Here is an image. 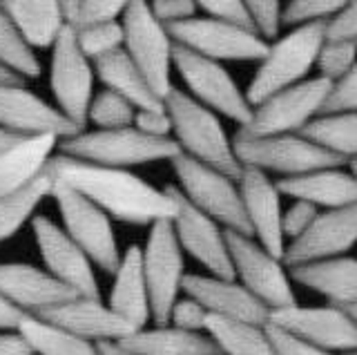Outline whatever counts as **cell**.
Returning a JSON list of instances; mask_svg holds the SVG:
<instances>
[{
    "label": "cell",
    "instance_id": "obj_4",
    "mask_svg": "<svg viewBox=\"0 0 357 355\" xmlns=\"http://www.w3.org/2000/svg\"><path fill=\"white\" fill-rule=\"evenodd\" d=\"M59 150L65 157L119 170L152 161H174L178 154H183L174 139H152L141 135L137 128L81 132L63 139Z\"/></svg>",
    "mask_w": 357,
    "mask_h": 355
},
{
    "label": "cell",
    "instance_id": "obj_20",
    "mask_svg": "<svg viewBox=\"0 0 357 355\" xmlns=\"http://www.w3.org/2000/svg\"><path fill=\"white\" fill-rule=\"evenodd\" d=\"M239 192L243 202V213L248 219L252 237H257V243L266 248L273 257L284 262L286 252V239L282 232V195H279L275 181L271 176L243 168V174L239 179Z\"/></svg>",
    "mask_w": 357,
    "mask_h": 355
},
{
    "label": "cell",
    "instance_id": "obj_52",
    "mask_svg": "<svg viewBox=\"0 0 357 355\" xmlns=\"http://www.w3.org/2000/svg\"><path fill=\"white\" fill-rule=\"evenodd\" d=\"M96 347H98L100 355H137L128 349H123L119 342H100V344H96Z\"/></svg>",
    "mask_w": 357,
    "mask_h": 355
},
{
    "label": "cell",
    "instance_id": "obj_26",
    "mask_svg": "<svg viewBox=\"0 0 357 355\" xmlns=\"http://www.w3.org/2000/svg\"><path fill=\"white\" fill-rule=\"evenodd\" d=\"M59 143L56 137H27L0 154V199L25 190L45 174Z\"/></svg>",
    "mask_w": 357,
    "mask_h": 355
},
{
    "label": "cell",
    "instance_id": "obj_46",
    "mask_svg": "<svg viewBox=\"0 0 357 355\" xmlns=\"http://www.w3.org/2000/svg\"><path fill=\"white\" fill-rule=\"evenodd\" d=\"M150 9L161 25L170 27L183 23V20L197 18L199 3H195V0H154V3H150Z\"/></svg>",
    "mask_w": 357,
    "mask_h": 355
},
{
    "label": "cell",
    "instance_id": "obj_22",
    "mask_svg": "<svg viewBox=\"0 0 357 355\" xmlns=\"http://www.w3.org/2000/svg\"><path fill=\"white\" fill-rule=\"evenodd\" d=\"M183 293L197 299L210 315L248 322L257 326H266L271 319V310L237 280H221V277L212 275H185Z\"/></svg>",
    "mask_w": 357,
    "mask_h": 355
},
{
    "label": "cell",
    "instance_id": "obj_3",
    "mask_svg": "<svg viewBox=\"0 0 357 355\" xmlns=\"http://www.w3.org/2000/svg\"><path fill=\"white\" fill-rule=\"evenodd\" d=\"M324 43H326V23L295 27L286 36L277 38L259 63L245 92L250 107L255 109L277 92L304 83L308 72L317 65Z\"/></svg>",
    "mask_w": 357,
    "mask_h": 355
},
{
    "label": "cell",
    "instance_id": "obj_21",
    "mask_svg": "<svg viewBox=\"0 0 357 355\" xmlns=\"http://www.w3.org/2000/svg\"><path fill=\"white\" fill-rule=\"evenodd\" d=\"M33 315L43 322H50L54 326L70 331L74 335L92 344L123 342L126 338L137 333V328H134L130 322L116 315L114 310L100 302V299H92V297H76L72 302L38 310V313H33Z\"/></svg>",
    "mask_w": 357,
    "mask_h": 355
},
{
    "label": "cell",
    "instance_id": "obj_27",
    "mask_svg": "<svg viewBox=\"0 0 357 355\" xmlns=\"http://www.w3.org/2000/svg\"><path fill=\"white\" fill-rule=\"evenodd\" d=\"M290 280L324 295L333 306L357 304V259L335 257L290 269Z\"/></svg>",
    "mask_w": 357,
    "mask_h": 355
},
{
    "label": "cell",
    "instance_id": "obj_2",
    "mask_svg": "<svg viewBox=\"0 0 357 355\" xmlns=\"http://www.w3.org/2000/svg\"><path fill=\"white\" fill-rule=\"evenodd\" d=\"M163 103L172 119L174 141L181 152L239 183L243 165L234 154L232 139L226 135L219 116L178 87L163 98Z\"/></svg>",
    "mask_w": 357,
    "mask_h": 355
},
{
    "label": "cell",
    "instance_id": "obj_17",
    "mask_svg": "<svg viewBox=\"0 0 357 355\" xmlns=\"http://www.w3.org/2000/svg\"><path fill=\"white\" fill-rule=\"evenodd\" d=\"M31 228L38 243L40 257L45 266H47V273L56 277L61 284L70 286L76 295L100 299V288L94 275V264L72 241V237L45 215L33 217Z\"/></svg>",
    "mask_w": 357,
    "mask_h": 355
},
{
    "label": "cell",
    "instance_id": "obj_53",
    "mask_svg": "<svg viewBox=\"0 0 357 355\" xmlns=\"http://www.w3.org/2000/svg\"><path fill=\"white\" fill-rule=\"evenodd\" d=\"M22 139H27V137H20V135H14V132H9L5 128H0V154H3L5 150H9L11 146H16V143H20Z\"/></svg>",
    "mask_w": 357,
    "mask_h": 355
},
{
    "label": "cell",
    "instance_id": "obj_32",
    "mask_svg": "<svg viewBox=\"0 0 357 355\" xmlns=\"http://www.w3.org/2000/svg\"><path fill=\"white\" fill-rule=\"evenodd\" d=\"M18 333L31 347L33 355H100L98 347L61 326L43 322L36 315H27L18 326Z\"/></svg>",
    "mask_w": 357,
    "mask_h": 355
},
{
    "label": "cell",
    "instance_id": "obj_56",
    "mask_svg": "<svg viewBox=\"0 0 357 355\" xmlns=\"http://www.w3.org/2000/svg\"><path fill=\"white\" fill-rule=\"evenodd\" d=\"M344 310H346V313H349V315L357 322V304H355V306H346Z\"/></svg>",
    "mask_w": 357,
    "mask_h": 355
},
{
    "label": "cell",
    "instance_id": "obj_11",
    "mask_svg": "<svg viewBox=\"0 0 357 355\" xmlns=\"http://www.w3.org/2000/svg\"><path fill=\"white\" fill-rule=\"evenodd\" d=\"M174 68L181 74L195 101L206 105L215 114L237 121L239 128L250 123L252 107L248 98L221 63L199 56L181 45H174Z\"/></svg>",
    "mask_w": 357,
    "mask_h": 355
},
{
    "label": "cell",
    "instance_id": "obj_16",
    "mask_svg": "<svg viewBox=\"0 0 357 355\" xmlns=\"http://www.w3.org/2000/svg\"><path fill=\"white\" fill-rule=\"evenodd\" d=\"M165 190L176 204V215L172 226L176 232L178 246H181L190 257H195L212 277L221 280H234V266L228 252L226 230H221L215 219L201 213L188 199L181 195L176 186H165Z\"/></svg>",
    "mask_w": 357,
    "mask_h": 355
},
{
    "label": "cell",
    "instance_id": "obj_9",
    "mask_svg": "<svg viewBox=\"0 0 357 355\" xmlns=\"http://www.w3.org/2000/svg\"><path fill=\"white\" fill-rule=\"evenodd\" d=\"M50 197L56 202L63 219V230L72 237V241L100 271L114 275L121 264V250L112 219L89 199L61 181H54Z\"/></svg>",
    "mask_w": 357,
    "mask_h": 355
},
{
    "label": "cell",
    "instance_id": "obj_12",
    "mask_svg": "<svg viewBox=\"0 0 357 355\" xmlns=\"http://www.w3.org/2000/svg\"><path fill=\"white\" fill-rule=\"evenodd\" d=\"M226 243L234 266V280H239V284L248 288L271 313L297 304L290 275L282 259L273 257L257 239L232 230H226Z\"/></svg>",
    "mask_w": 357,
    "mask_h": 355
},
{
    "label": "cell",
    "instance_id": "obj_35",
    "mask_svg": "<svg viewBox=\"0 0 357 355\" xmlns=\"http://www.w3.org/2000/svg\"><path fill=\"white\" fill-rule=\"evenodd\" d=\"M0 65L20 76L22 81L38 79L43 72L36 54L20 36V31L3 9H0Z\"/></svg>",
    "mask_w": 357,
    "mask_h": 355
},
{
    "label": "cell",
    "instance_id": "obj_42",
    "mask_svg": "<svg viewBox=\"0 0 357 355\" xmlns=\"http://www.w3.org/2000/svg\"><path fill=\"white\" fill-rule=\"evenodd\" d=\"M248 9L255 25V34L266 43L275 40L279 36V29L284 27V5L277 3V0H248Z\"/></svg>",
    "mask_w": 357,
    "mask_h": 355
},
{
    "label": "cell",
    "instance_id": "obj_15",
    "mask_svg": "<svg viewBox=\"0 0 357 355\" xmlns=\"http://www.w3.org/2000/svg\"><path fill=\"white\" fill-rule=\"evenodd\" d=\"M268 324L328 353L357 351V322L342 306H288L273 310Z\"/></svg>",
    "mask_w": 357,
    "mask_h": 355
},
{
    "label": "cell",
    "instance_id": "obj_44",
    "mask_svg": "<svg viewBox=\"0 0 357 355\" xmlns=\"http://www.w3.org/2000/svg\"><path fill=\"white\" fill-rule=\"evenodd\" d=\"M208 310L201 306L192 297H178L176 304L172 306L170 322L174 328H181L188 333H206V322H208Z\"/></svg>",
    "mask_w": 357,
    "mask_h": 355
},
{
    "label": "cell",
    "instance_id": "obj_10",
    "mask_svg": "<svg viewBox=\"0 0 357 355\" xmlns=\"http://www.w3.org/2000/svg\"><path fill=\"white\" fill-rule=\"evenodd\" d=\"M143 273L150 293L152 319L156 326H167L185 280L183 248L178 246L172 221H156L150 226L148 241L143 246Z\"/></svg>",
    "mask_w": 357,
    "mask_h": 355
},
{
    "label": "cell",
    "instance_id": "obj_40",
    "mask_svg": "<svg viewBox=\"0 0 357 355\" xmlns=\"http://www.w3.org/2000/svg\"><path fill=\"white\" fill-rule=\"evenodd\" d=\"M357 63V43L346 40H326L317 56V65L321 79L337 83L344 79Z\"/></svg>",
    "mask_w": 357,
    "mask_h": 355
},
{
    "label": "cell",
    "instance_id": "obj_55",
    "mask_svg": "<svg viewBox=\"0 0 357 355\" xmlns=\"http://www.w3.org/2000/svg\"><path fill=\"white\" fill-rule=\"evenodd\" d=\"M349 172H351V176L357 181V159H351L349 161Z\"/></svg>",
    "mask_w": 357,
    "mask_h": 355
},
{
    "label": "cell",
    "instance_id": "obj_38",
    "mask_svg": "<svg viewBox=\"0 0 357 355\" xmlns=\"http://www.w3.org/2000/svg\"><path fill=\"white\" fill-rule=\"evenodd\" d=\"M76 40L85 56L96 63L98 59H105L109 54L126 47V31H123V23L116 20V23H105L76 31Z\"/></svg>",
    "mask_w": 357,
    "mask_h": 355
},
{
    "label": "cell",
    "instance_id": "obj_31",
    "mask_svg": "<svg viewBox=\"0 0 357 355\" xmlns=\"http://www.w3.org/2000/svg\"><path fill=\"white\" fill-rule=\"evenodd\" d=\"M206 335L217 344L221 355H277L266 326L248 322L208 315Z\"/></svg>",
    "mask_w": 357,
    "mask_h": 355
},
{
    "label": "cell",
    "instance_id": "obj_5",
    "mask_svg": "<svg viewBox=\"0 0 357 355\" xmlns=\"http://www.w3.org/2000/svg\"><path fill=\"white\" fill-rule=\"evenodd\" d=\"M172 170L178 179L176 188L195 208L215 219L223 230L252 237L237 181L210 165L195 161L188 154H178L172 161Z\"/></svg>",
    "mask_w": 357,
    "mask_h": 355
},
{
    "label": "cell",
    "instance_id": "obj_14",
    "mask_svg": "<svg viewBox=\"0 0 357 355\" xmlns=\"http://www.w3.org/2000/svg\"><path fill=\"white\" fill-rule=\"evenodd\" d=\"M174 45H181L199 56L210 61H264L268 50L266 40L257 34L243 31L237 27H230L226 23H219L215 18L197 16L165 27Z\"/></svg>",
    "mask_w": 357,
    "mask_h": 355
},
{
    "label": "cell",
    "instance_id": "obj_49",
    "mask_svg": "<svg viewBox=\"0 0 357 355\" xmlns=\"http://www.w3.org/2000/svg\"><path fill=\"white\" fill-rule=\"evenodd\" d=\"M326 40L357 43V3H346L342 12L328 20Z\"/></svg>",
    "mask_w": 357,
    "mask_h": 355
},
{
    "label": "cell",
    "instance_id": "obj_50",
    "mask_svg": "<svg viewBox=\"0 0 357 355\" xmlns=\"http://www.w3.org/2000/svg\"><path fill=\"white\" fill-rule=\"evenodd\" d=\"M0 355H33L18 331H0Z\"/></svg>",
    "mask_w": 357,
    "mask_h": 355
},
{
    "label": "cell",
    "instance_id": "obj_19",
    "mask_svg": "<svg viewBox=\"0 0 357 355\" xmlns=\"http://www.w3.org/2000/svg\"><path fill=\"white\" fill-rule=\"evenodd\" d=\"M0 128L20 137H56L59 141L83 132L25 85H0Z\"/></svg>",
    "mask_w": 357,
    "mask_h": 355
},
{
    "label": "cell",
    "instance_id": "obj_51",
    "mask_svg": "<svg viewBox=\"0 0 357 355\" xmlns=\"http://www.w3.org/2000/svg\"><path fill=\"white\" fill-rule=\"evenodd\" d=\"M29 313L25 310L16 308L11 302L0 295V331H18V326L22 324V319H25Z\"/></svg>",
    "mask_w": 357,
    "mask_h": 355
},
{
    "label": "cell",
    "instance_id": "obj_18",
    "mask_svg": "<svg viewBox=\"0 0 357 355\" xmlns=\"http://www.w3.org/2000/svg\"><path fill=\"white\" fill-rule=\"evenodd\" d=\"M357 243V204L321 210L312 224L299 239L290 241L284 252V264L288 269L312 262L344 257Z\"/></svg>",
    "mask_w": 357,
    "mask_h": 355
},
{
    "label": "cell",
    "instance_id": "obj_43",
    "mask_svg": "<svg viewBox=\"0 0 357 355\" xmlns=\"http://www.w3.org/2000/svg\"><path fill=\"white\" fill-rule=\"evenodd\" d=\"M344 112H357V63L355 68L340 79L337 83H333V90L326 98L321 114H344Z\"/></svg>",
    "mask_w": 357,
    "mask_h": 355
},
{
    "label": "cell",
    "instance_id": "obj_54",
    "mask_svg": "<svg viewBox=\"0 0 357 355\" xmlns=\"http://www.w3.org/2000/svg\"><path fill=\"white\" fill-rule=\"evenodd\" d=\"M27 81H22L20 76H16L14 72H9L7 68L0 65V85H25Z\"/></svg>",
    "mask_w": 357,
    "mask_h": 355
},
{
    "label": "cell",
    "instance_id": "obj_13",
    "mask_svg": "<svg viewBox=\"0 0 357 355\" xmlns=\"http://www.w3.org/2000/svg\"><path fill=\"white\" fill-rule=\"evenodd\" d=\"M94 65L78 47L76 31L65 27L52 47L50 85L56 98V107L85 130L89 105L94 101Z\"/></svg>",
    "mask_w": 357,
    "mask_h": 355
},
{
    "label": "cell",
    "instance_id": "obj_1",
    "mask_svg": "<svg viewBox=\"0 0 357 355\" xmlns=\"http://www.w3.org/2000/svg\"><path fill=\"white\" fill-rule=\"evenodd\" d=\"M45 172L54 181L70 186L89 199L109 219L134 226H152L156 221H172L176 215V204L165 188L159 190L130 170L105 168L56 154Z\"/></svg>",
    "mask_w": 357,
    "mask_h": 355
},
{
    "label": "cell",
    "instance_id": "obj_23",
    "mask_svg": "<svg viewBox=\"0 0 357 355\" xmlns=\"http://www.w3.org/2000/svg\"><path fill=\"white\" fill-rule=\"evenodd\" d=\"M0 295L20 310H38L59 306L81 297L70 286L61 284L47 271L36 269L31 264L7 262L0 264Z\"/></svg>",
    "mask_w": 357,
    "mask_h": 355
},
{
    "label": "cell",
    "instance_id": "obj_24",
    "mask_svg": "<svg viewBox=\"0 0 357 355\" xmlns=\"http://www.w3.org/2000/svg\"><path fill=\"white\" fill-rule=\"evenodd\" d=\"M107 306L126 322L141 331L152 319L150 293L143 273V248L130 246L121 255L119 271L114 273V284L107 297Z\"/></svg>",
    "mask_w": 357,
    "mask_h": 355
},
{
    "label": "cell",
    "instance_id": "obj_45",
    "mask_svg": "<svg viewBox=\"0 0 357 355\" xmlns=\"http://www.w3.org/2000/svg\"><path fill=\"white\" fill-rule=\"evenodd\" d=\"M321 213L319 208H315L312 204H306V202H295L290 206L284 217H282V232H284V239L288 237L290 241L299 239L304 232L315 224L317 215Z\"/></svg>",
    "mask_w": 357,
    "mask_h": 355
},
{
    "label": "cell",
    "instance_id": "obj_33",
    "mask_svg": "<svg viewBox=\"0 0 357 355\" xmlns=\"http://www.w3.org/2000/svg\"><path fill=\"white\" fill-rule=\"evenodd\" d=\"M299 135L328 150L335 157L346 161L357 159V112L317 116Z\"/></svg>",
    "mask_w": 357,
    "mask_h": 355
},
{
    "label": "cell",
    "instance_id": "obj_30",
    "mask_svg": "<svg viewBox=\"0 0 357 355\" xmlns=\"http://www.w3.org/2000/svg\"><path fill=\"white\" fill-rule=\"evenodd\" d=\"M119 344L137 355H221L206 333H188L174 326L141 328Z\"/></svg>",
    "mask_w": 357,
    "mask_h": 355
},
{
    "label": "cell",
    "instance_id": "obj_28",
    "mask_svg": "<svg viewBox=\"0 0 357 355\" xmlns=\"http://www.w3.org/2000/svg\"><path fill=\"white\" fill-rule=\"evenodd\" d=\"M0 9L11 18L31 50L54 47L67 27L63 5L56 0H7L0 3Z\"/></svg>",
    "mask_w": 357,
    "mask_h": 355
},
{
    "label": "cell",
    "instance_id": "obj_36",
    "mask_svg": "<svg viewBox=\"0 0 357 355\" xmlns=\"http://www.w3.org/2000/svg\"><path fill=\"white\" fill-rule=\"evenodd\" d=\"M61 5L65 25L74 31L116 23L119 16L123 18L128 7V3H123V0H65Z\"/></svg>",
    "mask_w": 357,
    "mask_h": 355
},
{
    "label": "cell",
    "instance_id": "obj_29",
    "mask_svg": "<svg viewBox=\"0 0 357 355\" xmlns=\"http://www.w3.org/2000/svg\"><path fill=\"white\" fill-rule=\"evenodd\" d=\"M94 72L98 76V81L109 92L123 96L137 109H165L163 98L152 90L150 83L145 81L141 70L132 63L126 50H119L105 59H98L94 63Z\"/></svg>",
    "mask_w": 357,
    "mask_h": 355
},
{
    "label": "cell",
    "instance_id": "obj_25",
    "mask_svg": "<svg viewBox=\"0 0 357 355\" xmlns=\"http://www.w3.org/2000/svg\"><path fill=\"white\" fill-rule=\"evenodd\" d=\"M279 195L293 197L295 202H306L315 208L337 210L357 204V181L351 172L342 168L317 170L301 176H290V179L275 181Z\"/></svg>",
    "mask_w": 357,
    "mask_h": 355
},
{
    "label": "cell",
    "instance_id": "obj_57",
    "mask_svg": "<svg viewBox=\"0 0 357 355\" xmlns=\"http://www.w3.org/2000/svg\"><path fill=\"white\" fill-rule=\"evenodd\" d=\"M346 355H357V351H353V353H346Z\"/></svg>",
    "mask_w": 357,
    "mask_h": 355
},
{
    "label": "cell",
    "instance_id": "obj_47",
    "mask_svg": "<svg viewBox=\"0 0 357 355\" xmlns=\"http://www.w3.org/2000/svg\"><path fill=\"white\" fill-rule=\"evenodd\" d=\"M266 333H268V338H271L277 355H335V353L312 347V344L290 335V333L277 328L273 324H266Z\"/></svg>",
    "mask_w": 357,
    "mask_h": 355
},
{
    "label": "cell",
    "instance_id": "obj_48",
    "mask_svg": "<svg viewBox=\"0 0 357 355\" xmlns=\"http://www.w3.org/2000/svg\"><path fill=\"white\" fill-rule=\"evenodd\" d=\"M134 128L141 135L152 139H170L172 135V119L167 109H139L134 119Z\"/></svg>",
    "mask_w": 357,
    "mask_h": 355
},
{
    "label": "cell",
    "instance_id": "obj_37",
    "mask_svg": "<svg viewBox=\"0 0 357 355\" xmlns=\"http://www.w3.org/2000/svg\"><path fill=\"white\" fill-rule=\"evenodd\" d=\"M137 112L139 109L132 103H128L123 96L103 90L94 96L92 105H89L87 121H92L98 130H123V128H134Z\"/></svg>",
    "mask_w": 357,
    "mask_h": 355
},
{
    "label": "cell",
    "instance_id": "obj_41",
    "mask_svg": "<svg viewBox=\"0 0 357 355\" xmlns=\"http://www.w3.org/2000/svg\"><path fill=\"white\" fill-rule=\"evenodd\" d=\"M199 9L208 18H215L219 23H226L230 27L255 34L250 9L248 3H243V0H204V3H199Z\"/></svg>",
    "mask_w": 357,
    "mask_h": 355
},
{
    "label": "cell",
    "instance_id": "obj_7",
    "mask_svg": "<svg viewBox=\"0 0 357 355\" xmlns=\"http://www.w3.org/2000/svg\"><path fill=\"white\" fill-rule=\"evenodd\" d=\"M333 90V83L321 79H306L304 83L288 87L284 92L266 98L252 109L248 126L239 128L234 135L243 139H266L282 135H299L319 114Z\"/></svg>",
    "mask_w": 357,
    "mask_h": 355
},
{
    "label": "cell",
    "instance_id": "obj_8",
    "mask_svg": "<svg viewBox=\"0 0 357 355\" xmlns=\"http://www.w3.org/2000/svg\"><path fill=\"white\" fill-rule=\"evenodd\" d=\"M123 31H126V50L132 63L141 70L152 90L165 98L174 90V40L167 34L165 25L154 18L150 3L132 0L123 14Z\"/></svg>",
    "mask_w": 357,
    "mask_h": 355
},
{
    "label": "cell",
    "instance_id": "obj_34",
    "mask_svg": "<svg viewBox=\"0 0 357 355\" xmlns=\"http://www.w3.org/2000/svg\"><path fill=\"white\" fill-rule=\"evenodd\" d=\"M52 176L45 172L36 181H31L25 190L0 199V243L11 239L29 219H33L40 202L52 195Z\"/></svg>",
    "mask_w": 357,
    "mask_h": 355
},
{
    "label": "cell",
    "instance_id": "obj_6",
    "mask_svg": "<svg viewBox=\"0 0 357 355\" xmlns=\"http://www.w3.org/2000/svg\"><path fill=\"white\" fill-rule=\"evenodd\" d=\"M232 148L243 168L259 170L264 174H282V179L349 165L346 159L335 157V154L319 148L317 143L304 139L301 135H282L266 139H243L234 135Z\"/></svg>",
    "mask_w": 357,
    "mask_h": 355
},
{
    "label": "cell",
    "instance_id": "obj_39",
    "mask_svg": "<svg viewBox=\"0 0 357 355\" xmlns=\"http://www.w3.org/2000/svg\"><path fill=\"white\" fill-rule=\"evenodd\" d=\"M346 3L342 0H293L284 7L282 23L284 27H304L315 23H328L333 16L342 12Z\"/></svg>",
    "mask_w": 357,
    "mask_h": 355
}]
</instances>
